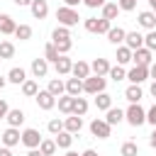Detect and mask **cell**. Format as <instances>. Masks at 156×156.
<instances>
[{"label": "cell", "mask_w": 156, "mask_h": 156, "mask_svg": "<svg viewBox=\"0 0 156 156\" xmlns=\"http://www.w3.org/2000/svg\"><path fill=\"white\" fill-rule=\"evenodd\" d=\"M46 90H49L54 98H58V95H63V93H66V83H63L61 78H51V80H49V85H46Z\"/></svg>", "instance_id": "26"}, {"label": "cell", "mask_w": 156, "mask_h": 156, "mask_svg": "<svg viewBox=\"0 0 156 156\" xmlns=\"http://www.w3.org/2000/svg\"><path fill=\"white\" fill-rule=\"evenodd\" d=\"M100 10H102V17H105V20H110V22H112V20H117V15L122 12V10L117 7V2H105Z\"/></svg>", "instance_id": "28"}, {"label": "cell", "mask_w": 156, "mask_h": 156, "mask_svg": "<svg viewBox=\"0 0 156 156\" xmlns=\"http://www.w3.org/2000/svg\"><path fill=\"white\" fill-rule=\"evenodd\" d=\"M54 46H56L58 54H68L71 46H73V41H71V39H61V41H54Z\"/></svg>", "instance_id": "42"}, {"label": "cell", "mask_w": 156, "mask_h": 156, "mask_svg": "<svg viewBox=\"0 0 156 156\" xmlns=\"http://www.w3.org/2000/svg\"><path fill=\"white\" fill-rule=\"evenodd\" d=\"M63 129L71 132V134H78V132L83 129V117H78V115H68V117L63 119Z\"/></svg>", "instance_id": "13"}, {"label": "cell", "mask_w": 156, "mask_h": 156, "mask_svg": "<svg viewBox=\"0 0 156 156\" xmlns=\"http://www.w3.org/2000/svg\"><path fill=\"white\" fill-rule=\"evenodd\" d=\"M61 54L56 51V46H54V41H49L46 46H44V58L49 61V63H56V58H58Z\"/></svg>", "instance_id": "38"}, {"label": "cell", "mask_w": 156, "mask_h": 156, "mask_svg": "<svg viewBox=\"0 0 156 156\" xmlns=\"http://www.w3.org/2000/svg\"><path fill=\"white\" fill-rule=\"evenodd\" d=\"M124 98H127L129 102H139V100L144 98V93H141V88H139V85H134V83H132V85L124 90Z\"/></svg>", "instance_id": "32"}, {"label": "cell", "mask_w": 156, "mask_h": 156, "mask_svg": "<svg viewBox=\"0 0 156 156\" xmlns=\"http://www.w3.org/2000/svg\"><path fill=\"white\" fill-rule=\"evenodd\" d=\"M83 0H63V5H68V7H76V5H80Z\"/></svg>", "instance_id": "50"}, {"label": "cell", "mask_w": 156, "mask_h": 156, "mask_svg": "<svg viewBox=\"0 0 156 156\" xmlns=\"http://www.w3.org/2000/svg\"><path fill=\"white\" fill-rule=\"evenodd\" d=\"M90 134L98 136V139H110L112 127H110L105 119H93V122H90Z\"/></svg>", "instance_id": "7"}, {"label": "cell", "mask_w": 156, "mask_h": 156, "mask_svg": "<svg viewBox=\"0 0 156 156\" xmlns=\"http://www.w3.org/2000/svg\"><path fill=\"white\" fill-rule=\"evenodd\" d=\"M146 78H149V66H139V63H134V66L127 71V80L134 83V85H141Z\"/></svg>", "instance_id": "5"}, {"label": "cell", "mask_w": 156, "mask_h": 156, "mask_svg": "<svg viewBox=\"0 0 156 156\" xmlns=\"http://www.w3.org/2000/svg\"><path fill=\"white\" fill-rule=\"evenodd\" d=\"M56 139V149H71V144H73V134L71 132H66V129H61L58 134H54Z\"/></svg>", "instance_id": "21"}, {"label": "cell", "mask_w": 156, "mask_h": 156, "mask_svg": "<svg viewBox=\"0 0 156 156\" xmlns=\"http://www.w3.org/2000/svg\"><path fill=\"white\" fill-rule=\"evenodd\" d=\"M39 151H41V156H54L56 154V141L54 139H41L39 141Z\"/></svg>", "instance_id": "33"}, {"label": "cell", "mask_w": 156, "mask_h": 156, "mask_svg": "<svg viewBox=\"0 0 156 156\" xmlns=\"http://www.w3.org/2000/svg\"><path fill=\"white\" fill-rule=\"evenodd\" d=\"M7 110H10V105H7L5 100H0V119H5V115H7Z\"/></svg>", "instance_id": "47"}, {"label": "cell", "mask_w": 156, "mask_h": 156, "mask_svg": "<svg viewBox=\"0 0 156 156\" xmlns=\"http://www.w3.org/2000/svg\"><path fill=\"white\" fill-rule=\"evenodd\" d=\"M20 141H22L27 149H39L41 134H39V129H34V127H27V129H22V136H20Z\"/></svg>", "instance_id": "6"}, {"label": "cell", "mask_w": 156, "mask_h": 156, "mask_svg": "<svg viewBox=\"0 0 156 156\" xmlns=\"http://www.w3.org/2000/svg\"><path fill=\"white\" fill-rule=\"evenodd\" d=\"M34 100H37V107H39V110H54V107H56V98H54L49 90H39V93L34 95Z\"/></svg>", "instance_id": "10"}, {"label": "cell", "mask_w": 156, "mask_h": 156, "mask_svg": "<svg viewBox=\"0 0 156 156\" xmlns=\"http://www.w3.org/2000/svg\"><path fill=\"white\" fill-rule=\"evenodd\" d=\"M49 73V61L46 58H32V76L34 78H44Z\"/></svg>", "instance_id": "16"}, {"label": "cell", "mask_w": 156, "mask_h": 156, "mask_svg": "<svg viewBox=\"0 0 156 156\" xmlns=\"http://www.w3.org/2000/svg\"><path fill=\"white\" fill-rule=\"evenodd\" d=\"M80 156H98V151H95V149H85Z\"/></svg>", "instance_id": "53"}, {"label": "cell", "mask_w": 156, "mask_h": 156, "mask_svg": "<svg viewBox=\"0 0 156 156\" xmlns=\"http://www.w3.org/2000/svg\"><path fill=\"white\" fill-rule=\"evenodd\" d=\"M15 27H17V22L10 15L0 12V34H15Z\"/></svg>", "instance_id": "22"}, {"label": "cell", "mask_w": 156, "mask_h": 156, "mask_svg": "<svg viewBox=\"0 0 156 156\" xmlns=\"http://www.w3.org/2000/svg\"><path fill=\"white\" fill-rule=\"evenodd\" d=\"M105 85H107V80H105V76H88L85 80H83V93H88V95H98V93H102L105 90Z\"/></svg>", "instance_id": "4"}, {"label": "cell", "mask_w": 156, "mask_h": 156, "mask_svg": "<svg viewBox=\"0 0 156 156\" xmlns=\"http://www.w3.org/2000/svg\"><path fill=\"white\" fill-rule=\"evenodd\" d=\"M95 107H98V110H102V112H105V110H110V107H112V95H107L105 90H102V93H98V95H95Z\"/></svg>", "instance_id": "30"}, {"label": "cell", "mask_w": 156, "mask_h": 156, "mask_svg": "<svg viewBox=\"0 0 156 156\" xmlns=\"http://www.w3.org/2000/svg\"><path fill=\"white\" fill-rule=\"evenodd\" d=\"M39 93V83L37 80H32V78H27L24 83H22V95H27V98H34Z\"/></svg>", "instance_id": "31"}, {"label": "cell", "mask_w": 156, "mask_h": 156, "mask_svg": "<svg viewBox=\"0 0 156 156\" xmlns=\"http://www.w3.org/2000/svg\"><path fill=\"white\" fill-rule=\"evenodd\" d=\"M5 119H7V124H10V127H22V124H24V112H22L20 107H15V110H7Z\"/></svg>", "instance_id": "18"}, {"label": "cell", "mask_w": 156, "mask_h": 156, "mask_svg": "<svg viewBox=\"0 0 156 156\" xmlns=\"http://www.w3.org/2000/svg\"><path fill=\"white\" fill-rule=\"evenodd\" d=\"M124 34H127V32H124L122 27H110V29H107V41L115 44V46H119V44H124Z\"/></svg>", "instance_id": "20"}, {"label": "cell", "mask_w": 156, "mask_h": 156, "mask_svg": "<svg viewBox=\"0 0 156 156\" xmlns=\"http://www.w3.org/2000/svg\"><path fill=\"white\" fill-rule=\"evenodd\" d=\"M139 24H141L144 29H156V15H154L151 10L139 12Z\"/></svg>", "instance_id": "25"}, {"label": "cell", "mask_w": 156, "mask_h": 156, "mask_svg": "<svg viewBox=\"0 0 156 156\" xmlns=\"http://www.w3.org/2000/svg\"><path fill=\"white\" fill-rule=\"evenodd\" d=\"M46 129H49L51 134H58V132L63 129V122H61V119H49V124H46Z\"/></svg>", "instance_id": "44"}, {"label": "cell", "mask_w": 156, "mask_h": 156, "mask_svg": "<svg viewBox=\"0 0 156 156\" xmlns=\"http://www.w3.org/2000/svg\"><path fill=\"white\" fill-rule=\"evenodd\" d=\"M119 156H139V146L134 141H124L119 149Z\"/></svg>", "instance_id": "40"}, {"label": "cell", "mask_w": 156, "mask_h": 156, "mask_svg": "<svg viewBox=\"0 0 156 156\" xmlns=\"http://www.w3.org/2000/svg\"><path fill=\"white\" fill-rule=\"evenodd\" d=\"M66 156H80V154H76V151H66Z\"/></svg>", "instance_id": "58"}, {"label": "cell", "mask_w": 156, "mask_h": 156, "mask_svg": "<svg viewBox=\"0 0 156 156\" xmlns=\"http://www.w3.org/2000/svg\"><path fill=\"white\" fill-rule=\"evenodd\" d=\"M117 63L119 66H127L129 61H132V49H127V46H117Z\"/></svg>", "instance_id": "35"}, {"label": "cell", "mask_w": 156, "mask_h": 156, "mask_svg": "<svg viewBox=\"0 0 156 156\" xmlns=\"http://www.w3.org/2000/svg\"><path fill=\"white\" fill-rule=\"evenodd\" d=\"M144 46L149 51H156V29H149V34H144Z\"/></svg>", "instance_id": "41"}, {"label": "cell", "mask_w": 156, "mask_h": 156, "mask_svg": "<svg viewBox=\"0 0 156 156\" xmlns=\"http://www.w3.org/2000/svg\"><path fill=\"white\" fill-rule=\"evenodd\" d=\"M12 2H15L17 7H29V5H32V0H12Z\"/></svg>", "instance_id": "48"}, {"label": "cell", "mask_w": 156, "mask_h": 156, "mask_svg": "<svg viewBox=\"0 0 156 156\" xmlns=\"http://www.w3.org/2000/svg\"><path fill=\"white\" fill-rule=\"evenodd\" d=\"M88 107H90V105H88V100H85V98H80V95H76V98H73L71 115H78V117H83V115L88 112Z\"/></svg>", "instance_id": "24"}, {"label": "cell", "mask_w": 156, "mask_h": 156, "mask_svg": "<svg viewBox=\"0 0 156 156\" xmlns=\"http://www.w3.org/2000/svg\"><path fill=\"white\" fill-rule=\"evenodd\" d=\"M122 119H124V110H119V107H110V110H105V122H107L110 127L119 124Z\"/></svg>", "instance_id": "19"}, {"label": "cell", "mask_w": 156, "mask_h": 156, "mask_svg": "<svg viewBox=\"0 0 156 156\" xmlns=\"http://www.w3.org/2000/svg\"><path fill=\"white\" fill-rule=\"evenodd\" d=\"M149 5H151V12L156 15V0H149Z\"/></svg>", "instance_id": "57"}, {"label": "cell", "mask_w": 156, "mask_h": 156, "mask_svg": "<svg viewBox=\"0 0 156 156\" xmlns=\"http://www.w3.org/2000/svg\"><path fill=\"white\" fill-rule=\"evenodd\" d=\"M27 156H41V151H39V149H29V151H27Z\"/></svg>", "instance_id": "54"}, {"label": "cell", "mask_w": 156, "mask_h": 156, "mask_svg": "<svg viewBox=\"0 0 156 156\" xmlns=\"http://www.w3.org/2000/svg\"><path fill=\"white\" fill-rule=\"evenodd\" d=\"M149 76H151V78H154V80H156V61H154V63H151V66H149Z\"/></svg>", "instance_id": "49"}, {"label": "cell", "mask_w": 156, "mask_h": 156, "mask_svg": "<svg viewBox=\"0 0 156 156\" xmlns=\"http://www.w3.org/2000/svg\"><path fill=\"white\" fill-rule=\"evenodd\" d=\"M124 119L132 124V127H141L146 122V110L139 105V102H129V107L124 110Z\"/></svg>", "instance_id": "1"}, {"label": "cell", "mask_w": 156, "mask_h": 156, "mask_svg": "<svg viewBox=\"0 0 156 156\" xmlns=\"http://www.w3.org/2000/svg\"><path fill=\"white\" fill-rule=\"evenodd\" d=\"M54 156H56V154H54Z\"/></svg>", "instance_id": "60"}, {"label": "cell", "mask_w": 156, "mask_h": 156, "mask_svg": "<svg viewBox=\"0 0 156 156\" xmlns=\"http://www.w3.org/2000/svg\"><path fill=\"white\" fill-rule=\"evenodd\" d=\"M149 93H151V95H154V98H156V80H154V83H151V88H149Z\"/></svg>", "instance_id": "56"}, {"label": "cell", "mask_w": 156, "mask_h": 156, "mask_svg": "<svg viewBox=\"0 0 156 156\" xmlns=\"http://www.w3.org/2000/svg\"><path fill=\"white\" fill-rule=\"evenodd\" d=\"M83 27L90 34H107V29L112 27V22L105 20V17H88V20H83Z\"/></svg>", "instance_id": "3"}, {"label": "cell", "mask_w": 156, "mask_h": 156, "mask_svg": "<svg viewBox=\"0 0 156 156\" xmlns=\"http://www.w3.org/2000/svg\"><path fill=\"white\" fill-rule=\"evenodd\" d=\"M83 2H85V5L90 7V10H95V7H102V5L107 2V0H83Z\"/></svg>", "instance_id": "46"}, {"label": "cell", "mask_w": 156, "mask_h": 156, "mask_svg": "<svg viewBox=\"0 0 156 156\" xmlns=\"http://www.w3.org/2000/svg\"><path fill=\"white\" fill-rule=\"evenodd\" d=\"M15 37H17L20 41L32 39V27H29V24H17V27H15Z\"/></svg>", "instance_id": "37"}, {"label": "cell", "mask_w": 156, "mask_h": 156, "mask_svg": "<svg viewBox=\"0 0 156 156\" xmlns=\"http://www.w3.org/2000/svg\"><path fill=\"white\" fill-rule=\"evenodd\" d=\"M0 156H12V151H10V146H2V149H0Z\"/></svg>", "instance_id": "52"}, {"label": "cell", "mask_w": 156, "mask_h": 156, "mask_svg": "<svg viewBox=\"0 0 156 156\" xmlns=\"http://www.w3.org/2000/svg\"><path fill=\"white\" fill-rule=\"evenodd\" d=\"M146 122L156 127V102H154V105H151V107L146 110Z\"/></svg>", "instance_id": "45"}, {"label": "cell", "mask_w": 156, "mask_h": 156, "mask_svg": "<svg viewBox=\"0 0 156 156\" xmlns=\"http://www.w3.org/2000/svg\"><path fill=\"white\" fill-rule=\"evenodd\" d=\"M24 80H27V71H24L22 66H15V68H10V73H7V83L22 85Z\"/></svg>", "instance_id": "17"}, {"label": "cell", "mask_w": 156, "mask_h": 156, "mask_svg": "<svg viewBox=\"0 0 156 156\" xmlns=\"http://www.w3.org/2000/svg\"><path fill=\"white\" fill-rule=\"evenodd\" d=\"M56 20H58V24H63V27H76V24H78V20H80V15H78V10H76V7L63 5V7H58V10H56Z\"/></svg>", "instance_id": "2"}, {"label": "cell", "mask_w": 156, "mask_h": 156, "mask_svg": "<svg viewBox=\"0 0 156 156\" xmlns=\"http://www.w3.org/2000/svg\"><path fill=\"white\" fill-rule=\"evenodd\" d=\"M61 39H71V27L58 24V27L51 32V41H61Z\"/></svg>", "instance_id": "34"}, {"label": "cell", "mask_w": 156, "mask_h": 156, "mask_svg": "<svg viewBox=\"0 0 156 156\" xmlns=\"http://www.w3.org/2000/svg\"><path fill=\"white\" fill-rule=\"evenodd\" d=\"M66 93L73 95V98L80 95V93H83V80H80V78H68V80H66Z\"/></svg>", "instance_id": "29"}, {"label": "cell", "mask_w": 156, "mask_h": 156, "mask_svg": "<svg viewBox=\"0 0 156 156\" xmlns=\"http://www.w3.org/2000/svg\"><path fill=\"white\" fill-rule=\"evenodd\" d=\"M136 2H139V0H117V7H119L122 12H132V10L136 7Z\"/></svg>", "instance_id": "43"}, {"label": "cell", "mask_w": 156, "mask_h": 156, "mask_svg": "<svg viewBox=\"0 0 156 156\" xmlns=\"http://www.w3.org/2000/svg\"><path fill=\"white\" fill-rule=\"evenodd\" d=\"M29 10H32V17H37V20H44V17L49 15V2H46V0H32Z\"/></svg>", "instance_id": "14"}, {"label": "cell", "mask_w": 156, "mask_h": 156, "mask_svg": "<svg viewBox=\"0 0 156 156\" xmlns=\"http://www.w3.org/2000/svg\"><path fill=\"white\" fill-rule=\"evenodd\" d=\"M71 76H73V78H80V80H85V78L90 76V63L78 58V61L71 66Z\"/></svg>", "instance_id": "11"}, {"label": "cell", "mask_w": 156, "mask_h": 156, "mask_svg": "<svg viewBox=\"0 0 156 156\" xmlns=\"http://www.w3.org/2000/svg\"><path fill=\"white\" fill-rule=\"evenodd\" d=\"M132 61L139 63V66H151L154 63V51H149L146 46H139L132 51Z\"/></svg>", "instance_id": "8"}, {"label": "cell", "mask_w": 156, "mask_h": 156, "mask_svg": "<svg viewBox=\"0 0 156 156\" xmlns=\"http://www.w3.org/2000/svg\"><path fill=\"white\" fill-rule=\"evenodd\" d=\"M20 136H22V132H20V127H7L2 134H0V141H2V146H17L20 144Z\"/></svg>", "instance_id": "9"}, {"label": "cell", "mask_w": 156, "mask_h": 156, "mask_svg": "<svg viewBox=\"0 0 156 156\" xmlns=\"http://www.w3.org/2000/svg\"><path fill=\"white\" fill-rule=\"evenodd\" d=\"M0 63H2V58H0Z\"/></svg>", "instance_id": "59"}, {"label": "cell", "mask_w": 156, "mask_h": 156, "mask_svg": "<svg viewBox=\"0 0 156 156\" xmlns=\"http://www.w3.org/2000/svg\"><path fill=\"white\" fill-rule=\"evenodd\" d=\"M15 56V44L12 41H0V58H12Z\"/></svg>", "instance_id": "39"}, {"label": "cell", "mask_w": 156, "mask_h": 156, "mask_svg": "<svg viewBox=\"0 0 156 156\" xmlns=\"http://www.w3.org/2000/svg\"><path fill=\"white\" fill-rule=\"evenodd\" d=\"M124 46L127 49H139V46H144V34L141 32H127L124 34Z\"/></svg>", "instance_id": "12"}, {"label": "cell", "mask_w": 156, "mask_h": 156, "mask_svg": "<svg viewBox=\"0 0 156 156\" xmlns=\"http://www.w3.org/2000/svg\"><path fill=\"white\" fill-rule=\"evenodd\" d=\"M107 71H110V61L107 58H95L90 63V73H95V76H107Z\"/></svg>", "instance_id": "23"}, {"label": "cell", "mask_w": 156, "mask_h": 156, "mask_svg": "<svg viewBox=\"0 0 156 156\" xmlns=\"http://www.w3.org/2000/svg\"><path fill=\"white\" fill-rule=\"evenodd\" d=\"M71 66H73V61H71L66 54H61V56L56 58V63H54L56 76H68V73H71Z\"/></svg>", "instance_id": "15"}, {"label": "cell", "mask_w": 156, "mask_h": 156, "mask_svg": "<svg viewBox=\"0 0 156 156\" xmlns=\"http://www.w3.org/2000/svg\"><path fill=\"white\" fill-rule=\"evenodd\" d=\"M5 85H7V76H0V90H2Z\"/></svg>", "instance_id": "55"}, {"label": "cell", "mask_w": 156, "mask_h": 156, "mask_svg": "<svg viewBox=\"0 0 156 156\" xmlns=\"http://www.w3.org/2000/svg\"><path fill=\"white\" fill-rule=\"evenodd\" d=\"M149 144L156 149V127H154V132H151V136H149Z\"/></svg>", "instance_id": "51"}, {"label": "cell", "mask_w": 156, "mask_h": 156, "mask_svg": "<svg viewBox=\"0 0 156 156\" xmlns=\"http://www.w3.org/2000/svg\"><path fill=\"white\" fill-rule=\"evenodd\" d=\"M56 105H58V110H61L63 115H71V107H73V95H68V93L58 95V98H56Z\"/></svg>", "instance_id": "27"}, {"label": "cell", "mask_w": 156, "mask_h": 156, "mask_svg": "<svg viewBox=\"0 0 156 156\" xmlns=\"http://www.w3.org/2000/svg\"><path fill=\"white\" fill-rule=\"evenodd\" d=\"M107 76H110L115 83H119V80H124V78H127V71H124V66H119V63H117V66H110Z\"/></svg>", "instance_id": "36"}]
</instances>
